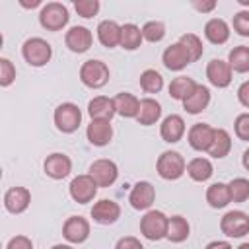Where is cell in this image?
<instances>
[{
  "mask_svg": "<svg viewBox=\"0 0 249 249\" xmlns=\"http://www.w3.org/2000/svg\"><path fill=\"white\" fill-rule=\"evenodd\" d=\"M21 54L29 66H45L53 56V47L41 37H31L21 45Z\"/></svg>",
  "mask_w": 249,
  "mask_h": 249,
  "instance_id": "obj_1",
  "label": "cell"
},
{
  "mask_svg": "<svg viewBox=\"0 0 249 249\" xmlns=\"http://www.w3.org/2000/svg\"><path fill=\"white\" fill-rule=\"evenodd\" d=\"M156 169H158V175L161 179H167V181H175L179 179L185 171H187V163L183 160V156L179 152H173V150H167L163 152L158 161H156Z\"/></svg>",
  "mask_w": 249,
  "mask_h": 249,
  "instance_id": "obj_2",
  "label": "cell"
},
{
  "mask_svg": "<svg viewBox=\"0 0 249 249\" xmlns=\"http://www.w3.org/2000/svg\"><path fill=\"white\" fill-rule=\"evenodd\" d=\"M169 218L160 210H148L140 220V231L150 241H160L167 235Z\"/></svg>",
  "mask_w": 249,
  "mask_h": 249,
  "instance_id": "obj_3",
  "label": "cell"
},
{
  "mask_svg": "<svg viewBox=\"0 0 249 249\" xmlns=\"http://www.w3.org/2000/svg\"><path fill=\"white\" fill-rule=\"evenodd\" d=\"M68 19V8L60 2H49L39 12V23L49 31H60L62 27H66Z\"/></svg>",
  "mask_w": 249,
  "mask_h": 249,
  "instance_id": "obj_4",
  "label": "cell"
},
{
  "mask_svg": "<svg viewBox=\"0 0 249 249\" xmlns=\"http://www.w3.org/2000/svg\"><path fill=\"white\" fill-rule=\"evenodd\" d=\"M80 80L84 86L91 89H99L109 82V68L101 60H95V58L86 60L80 68Z\"/></svg>",
  "mask_w": 249,
  "mask_h": 249,
  "instance_id": "obj_5",
  "label": "cell"
},
{
  "mask_svg": "<svg viewBox=\"0 0 249 249\" xmlns=\"http://www.w3.org/2000/svg\"><path fill=\"white\" fill-rule=\"evenodd\" d=\"M53 119H54V124H56V128L60 132L70 134V132L78 130V126L82 123V111H80V107L76 103L66 101V103H60L54 109Z\"/></svg>",
  "mask_w": 249,
  "mask_h": 249,
  "instance_id": "obj_6",
  "label": "cell"
},
{
  "mask_svg": "<svg viewBox=\"0 0 249 249\" xmlns=\"http://www.w3.org/2000/svg\"><path fill=\"white\" fill-rule=\"evenodd\" d=\"M220 230L228 237H243L249 233V214L243 210H230L220 220Z\"/></svg>",
  "mask_w": 249,
  "mask_h": 249,
  "instance_id": "obj_7",
  "label": "cell"
},
{
  "mask_svg": "<svg viewBox=\"0 0 249 249\" xmlns=\"http://www.w3.org/2000/svg\"><path fill=\"white\" fill-rule=\"evenodd\" d=\"M68 191H70V196H72L78 204H88V202H91V200L95 198V195H97V183L91 179L89 173H88V175H78V177H74V179L70 181Z\"/></svg>",
  "mask_w": 249,
  "mask_h": 249,
  "instance_id": "obj_8",
  "label": "cell"
},
{
  "mask_svg": "<svg viewBox=\"0 0 249 249\" xmlns=\"http://www.w3.org/2000/svg\"><path fill=\"white\" fill-rule=\"evenodd\" d=\"M89 175L97 183V187H111L119 177V167L115 161L101 158L89 165Z\"/></svg>",
  "mask_w": 249,
  "mask_h": 249,
  "instance_id": "obj_9",
  "label": "cell"
},
{
  "mask_svg": "<svg viewBox=\"0 0 249 249\" xmlns=\"http://www.w3.org/2000/svg\"><path fill=\"white\" fill-rule=\"evenodd\" d=\"M154 198H156V189L150 181H138L128 195V202L134 210H148L154 204Z\"/></svg>",
  "mask_w": 249,
  "mask_h": 249,
  "instance_id": "obj_10",
  "label": "cell"
},
{
  "mask_svg": "<svg viewBox=\"0 0 249 249\" xmlns=\"http://www.w3.org/2000/svg\"><path fill=\"white\" fill-rule=\"evenodd\" d=\"M161 60H163V66L167 70H173V72H179L183 70L185 66H189L193 60H191V54L187 53V49L177 41L173 45H169L163 54H161Z\"/></svg>",
  "mask_w": 249,
  "mask_h": 249,
  "instance_id": "obj_11",
  "label": "cell"
},
{
  "mask_svg": "<svg viewBox=\"0 0 249 249\" xmlns=\"http://www.w3.org/2000/svg\"><path fill=\"white\" fill-rule=\"evenodd\" d=\"M64 43H66V47H68L72 53H86V51L91 47V43H93V35H91V31H89L88 27H84V25H74V27H70V29L66 31Z\"/></svg>",
  "mask_w": 249,
  "mask_h": 249,
  "instance_id": "obj_12",
  "label": "cell"
},
{
  "mask_svg": "<svg viewBox=\"0 0 249 249\" xmlns=\"http://www.w3.org/2000/svg\"><path fill=\"white\" fill-rule=\"evenodd\" d=\"M43 169L51 179H64L72 171V160L66 154L53 152L51 156H47V160L43 163Z\"/></svg>",
  "mask_w": 249,
  "mask_h": 249,
  "instance_id": "obj_13",
  "label": "cell"
},
{
  "mask_svg": "<svg viewBox=\"0 0 249 249\" xmlns=\"http://www.w3.org/2000/svg\"><path fill=\"white\" fill-rule=\"evenodd\" d=\"M62 235L70 243H84L89 237V222L82 216H70L62 226Z\"/></svg>",
  "mask_w": 249,
  "mask_h": 249,
  "instance_id": "obj_14",
  "label": "cell"
},
{
  "mask_svg": "<svg viewBox=\"0 0 249 249\" xmlns=\"http://www.w3.org/2000/svg\"><path fill=\"white\" fill-rule=\"evenodd\" d=\"M121 216V206L115 202V200H109V198H101L97 200L93 206H91V218L93 222L97 224H115Z\"/></svg>",
  "mask_w": 249,
  "mask_h": 249,
  "instance_id": "obj_15",
  "label": "cell"
},
{
  "mask_svg": "<svg viewBox=\"0 0 249 249\" xmlns=\"http://www.w3.org/2000/svg\"><path fill=\"white\" fill-rule=\"evenodd\" d=\"M189 144L196 152H208L212 138H214V128L206 123H196L189 128Z\"/></svg>",
  "mask_w": 249,
  "mask_h": 249,
  "instance_id": "obj_16",
  "label": "cell"
},
{
  "mask_svg": "<svg viewBox=\"0 0 249 249\" xmlns=\"http://www.w3.org/2000/svg\"><path fill=\"white\" fill-rule=\"evenodd\" d=\"M206 78L214 88H228L231 82V68L226 60L212 58L206 66Z\"/></svg>",
  "mask_w": 249,
  "mask_h": 249,
  "instance_id": "obj_17",
  "label": "cell"
},
{
  "mask_svg": "<svg viewBox=\"0 0 249 249\" xmlns=\"http://www.w3.org/2000/svg\"><path fill=\"white\" fill-rule=\"evenodd\" d=\"M31 202V193L25 187H12L4 195V206L12 214H21L27 210Z\"/></svg>",
  "mask_w": 249,
  "mask_h": 249,
  "instance_id": "obj_18",
  "label": "cell"
},
{
  "mask_svg": "<svg viewBox=\"0 0 249 249\" xmlns=\"http://www.w3.org/2000/svg\"><path fill=\"white\" fill-rule=\"evenodd\" d=\"M88 115L91 121H111L113 115H117L115 101L105 95H97L88 103Z\"/></svg>",
  "mask_w": 249,
  "mask_h": 249,
  "instance_id": "obj_19",
  "label": "cell"
},
{
  "mask_svg": "<svg viewBox=\"0 0 249 249\" xmlns=\"http://www.w3.org/2000/svg\"><path fill=\"white\" fill-rule=\"evenodd\" d=\"M187 126H185V121L181 115H167L163 121H161V126H160V134L165 142L169 144H175L183 138Z\"/></svg>",
  "mask_w": 249,
  "mask_h": 249,
  "instance_id": "obj_20",
  "label": "cell"
},
{
  "mask_svg": "<svg viewBox=\"0 0 249 249\" xmlns=\"http://www.w3.org/2000/svg\"><path fill=\"white\" fill-rule=\"evenodd\" d=\"M86 136L93 146H107L113 138L111 121H91L86 128Z\"/></svg>",
  "mask_w": 249,
  "mask_h": 249,
  "instance_id": "obj_21",
  "label": "cell"
},
{
  "mask_svg": "<svg viewBox=\"0 0 249 249\" xmlns=\"http://www.w3.org/2000/svg\"><path fill=\"white\" fill-rule=\"evenodd\" d=\"M208 103H210V89L202 84H196L195 91L187 99H183V109L191 115H198L208 107Z\"/></svg>",
  "mask_w": 249,
  "mask_h": 249,
  "instance_id": "obj_22",
  "label": "cell"
},
{
  "mask_svg": "<svg viewBox=\"0 0 249 249\" xmlns=\"http://www.w3.org/2000/svg\"><path fill=\"white\" fill-rule=\"evenodd\" d=\"M97 39L103 47L113 49L117 45H121V25L113 19H103L97 25Z\"/></svg>",
  "mask_w": 249,
  "mask_h": 249,
  "instance_id": "obj_23",
  "label": "cell"
},
{
  "mask_svg": "<svg viewBox=\"0 0 249 249\" xmlns=\"http://www.w3.org/2000/svg\"><path fill=\"white\" fill-rule=\"evenodd\" d=\"M115 101V109H117V115L121 117H126V119H136L138 117V111H140V99L128 91H121L113 97Z\"/></svg>",
  "mask_w": 249,
  "mask_h": 249,
  "instance_id": "obj_24",
  "label": "cell"
},
{
  "mask_svg": "<svg viewBox=\"0 0 249 249\" xmlns=\"http://www.w3.org/2000/svg\"><path fill=\"white\" fill-rule=\"evenodd\" d=\"M204 37L214 45H224L230 39V25L222 18H212L204 25Z\"/></svg>",
  "mask_w": 249,
  "mask_h": 249,
  "instance_id": "obj_25",
  "label": "cell"
},
{
  "mask_svg": "<svg viewBox=\"0 0 249 249\" xmlns=\"http://www.w3.org/2000/svg\"><path fill=\"white\" fill-rule=\"evenodd\" d=\"M160 117H161V105L156 99H152V97L140 99V111H138V117H136L138 124H142V126L156 124L160 121Z\"/></svg>",
  "mask_w": 249,
  "mask_h": 249,
  "instance_id": "obj_26",
  "label": "cell"
},
{
  "mask_svg": "<svg viewBox=\"0 0 249 249\" xmlns=\"http://www.w3.org/2000/svg\"><path fill=\"white\" fill-rule=\"evenodd\" d=\"M231 150V136L226 128H214V138H212V144L208 148V156L216 158V160H222L230 154Z\"/></svg>",
  "mask_w": 249,
  "mask_h": 249,
  "instance_id": "obj_27",
  "label": "cell"
},
{
  "mask_svg": "<svg viewBox=\"0 0 249 249\" xmlns=\"http://www.w3.org/2000/svg\"><path fill=\"white\" fill-rule=\"evenodd\" d=\"M187 173H189V177L193 181L202 183V181H208L212 177L214 167H212V161L210 160H206V158H195V160H191L187 163Z\"/></svg>",
  "mask_w": 249,
  "mask_h": 249,
  "instance_id": "obj_28",
  "label": "cell"
},
{
  "mask_svg": "<svg viewBox=\"0 0 249 249\" xmlns=\"http://www.w3.org/2000/svg\"><path fill=\"white\" fill-rule=\"evenodd\" d=\"M206 202L212 208H224V206H228L231 202L228 183H212L208 187V191H206Z\"/></svg>",
  "mask_w": 249,
  "mask_h": 249,
  "instance_id": "obj_29",
  "label": "cell"
},
{
  "mask_svg": "<svg viewBox=\"0 0 249 249\" xmlns=\"http://www.w3.org/2000/svg\"><path fill=\"white\" fill-rule=\"evenodd\" d=\"M189 231H191V226L183 216H171L167 222V235L165 237L171 243H181L189 237Z\"/></svg>",
  "mask_w": 249,
  "mask_h": 249,
  "instance_id": "obj_30",
  "label": "cell"
},
{
  "mask_svg": "<svg viewBox=\"0 0 249 249\" xmlns=\"http://www.w3.org/2000/svg\"><path fill=\"white\" fill-rule=\"evenodd\" d=\"M142 29L134 23L121 25V47L124 51H136L142 45Z\"/></svg>",
  "mask_w": 249,
  "mask_h": 249,
  "instance_id": "obj_31",
  "label": "cell"
},
{
  "mask_svg": "<svg viewBox=\"0 0 249 249\" xmlns=\"http://www.w3.org/2000/svg\"><path fill=\"white\" fill-rule=\"evenodd\" d=\"M195 88H196V82L193 78H189V76H177L169 84V95L173 99H177V101H183V99H187L195 91Z\"/></svg>",
  "mask_w": 249,
  "mask_h": 249,
  "instance_id": "obj_32",
  "label": "cell"
},
{
  "mask_svg": "<svg viewBox=\"0 0 249 249\" xmlns=\"http://www.w3.org/2000/svg\"><path fill=\"white\" fill-rule=\"evenodd\" d=\"M228 64L233 72H249V47L245 45H239V47H233L228 54Z\"/></svg>",
  "mask_w": 249,
  "mask_h": 249,
  "instance_id": "obj_33",
  "label": "cell"
},
{
  "mask_svg": "<svg viewBox=\"0 0 249 249\" xmlns=\"http://www.w3.org/2000/svg\"><path fill=\"white\" fill-rule=\"evenodd\" d=\"M140 88H142L146 93H158V91H161V88H163V78H161V74L156 72V70H152V68L144 70V72L140 74Z\"/></svg>",
  "mask_w": 249,
  "mask_h": 249,
  "instance_id": "obj_34",
  "label": "cell"
},
{
  "mask_svg": "<svg viewBox=\"0 0 249 249\" xmlns=\"http://www.w3.org/2000/svg\"><path fill=\"white\" fill-rule=\"evenodd\" d=\"M179 43L187 49V53L191 54V60H193V62H196V60L202 56V53H204L202 41H200L198 35H195V33H185V35H181V37H179Z\"/></svg>",
  "mask_w": 249,
  "mask_h": 249,
  "instance_id": "obj_35",
  "label": "cell"
},
{
  "mask_svg": "<svg viewBox=\"0 0 249 249\" xmlns=\"http://www.w3.org/2000/svg\"><path fill=\"white\" fill-rule=\"evenodd\" d=\"M230 187V196L233 202H245L249 198V181L245 177H235L228 183Z\"/></svg>",
  "mask_w": 249,
  "mask_h": 249,
  "instance_id": "obj_36",
  "label": "cell"
},
{
  "mask_svg": "<svg viewBox=\"0 0 249 249\" xmlns=\"http://www.w3.org/2000/svg\"><path fill=\"white\" fill-rule=\"evenodd\" d=\"M142 37L150 43H160L163 37H165V25L161 21H146L144 27H142Z\"/></svg>",
  "mask_w": 249,
  "mask_h": 249,
  "instance_id": "obj_37",
  "label": "cell"
},
{
  "mask_svg": "<svg viewBox=\"0 0 249 249\" xmlns=\"http://www.w3.org/2000/svg\"><path fill=\"white\" fill-rule=\"evenodd\" d=\"M74 8L78 12V16L82 18H93L99 12V2L97 0H76Z\"/></svg>",
  "mask_w": 249,
  "mask_h": 249,
  "instance_id": "obj_38",
  "label": "cell"
},
{
  "mask_svg": "<svg viewBox=\"0 0 249 249\" xmlns=\"http://www.w3.org/2000/svg\"><path fill=\"white\" fill-rule=\"evenodd\" d=\"M16 80V66L8 58H0V86L8 88Z\"/></svg>",
  "mask_w": 249,
  "mask_h": 249,
  "instance_id": "obj_39",
  "label": "cell"
},
{
  "mask_svg": "<svg viewBox=\"0 0 249 249\" xmlns=\"http://www.w3.org/2000/svg\"><path fill=\"white\" fill-rule=\"evenodd\" d=\"M233 29L241 37H249V10H241L233 16Z\"/></svg>",
  "mask_w": 249,
  "mask_h": 249,
  "instance_id": "obj_40",
  "label": "cell"
},
{
  "mask_svg": "<svg viewBox=\"0 0 249 249\" xmlns=\"http://www.w3.org/2000/svg\"><path fill=\"white\" fill-rule=\"evenodd\" d=\"M233 128H235V134H237L239 140H247L249 142V113L237 115V119L233 123Z\"/></svg>",
  "mask_w": 249,
  "mask_h": 249,
  "instance_id": "obj_41",
  "label": "cell"
},
{
  "mask_svg": "<svg viewBox=\"0 0 249 249\" xmlns=\"http://www.w3.org/2000/svg\"><path fill=\"white\" fill-rule=\"evenodd\" d=\"M6 249H33V241L27 235H14L8 241Z\"/></svg>",
  "mask_w": 249,
  "mask_h": 249,
  "instance_id": "obj_42",
  "label": "cell"
},
{
  "mask_svg": "<svg viewBox=\"0 0 249 249\" xmlns=\"http://www.w3.org/2000/svg\"><path fill=\"white\" fill-rule=\"evenodd\" d=\"M115 249H144V245H142V243H140L136 237L126 235V237H121V239L117 241Z\"/></svg>",
  "mask_w": 249,
  "mask_h": 249,
  "instance_id": "obj_43",
  "label": "cell"
},
{
  "mask_svg": "<svg viewBox=\"0 0 249 249\" xmlns=\"http://www.w3.org/2000/svg\"><path fill=\"white\" fill-rule=\"evenodd\" d=\"M237 99H239V103H241L243 107L249 109V80L243 82V84L237 88Z\"/></svg>",
  "mask_w": 249,
  "mask_h": 249,
  "instance_id": "obj_44",
  "label": "cell"
},
{
  "mask_svg": "<svg viewBox=\"0 0 249 249\" xmlns=\"http://www.w3.org/2000/svg\"><path fill=\"white\" fill-rule=\"evenodd\" d=\"M193 8L195 10H198V12H202V14H206V12H212L214 8H216V0H208V2H200V0H193Z\"/></svg>",
  "mask_w": 249,
  "mask_h": 249,
  "instance_id": "obj_45",
  "label": "cell"
},
{
  "mask_svg": "<svg viewBox=\"0 0 249 249\" xmlns=\"http://www.w3.org/2000/svg\"><path fill=\"white\" fill-rule=\"evenodd\" d=\"M204 249H233V247L228 241H210Z\"/></svg>",
  "mask_w": 249,
  "mask_h": 249,
  "instance_id": "obj_46",
  "label": "cell"
},
{
  "mask_svg": "<svg viewBox=\"0 0 249 249\" xmlns=\"http://www.w3.org/2000/svg\"><path fill=\"white\" fill-rule=\"evenodd\" d=\"M19 4H21L23 8H35V6H39V4H41V0H31V2H25V0H19Z\"/></svg>",
  "mask_w": 249,
  "mask_h": 249,
  "instance_id": "obj_47",
  "label": "cell"
},
{
  "mask_svg": "<svg viewBox=\"0 0 249 249\" xmlns=\"http://www.w3.org/2000/svg\"><path fill=\"white\" fill-rule=\"evenodd\" d=\"M241 163H243V167L249 171V148L243 152V158H241Z\"/></svg>",
  "mask_w": 249,
  "mask_h": 249,
  "instance_id": "obj_48",
  "label": "cell"
},
{
  "mask_svg": "<svg viewBox=\"0 0 249 249\" xmlns=\"http://www.w3.org/2000/svg\"><path fill=\"white\" fill-rule=\"evenodd\" d=\"M51 249H74L72 245H64V243H56V245H53Z\"/></svg>",
  "mask_w": 249,
  "mask_h": 249,
  "instance_id": "obj_49",
  "label": "cell"
},
{
  "mask_svg": "<svg viewBox=\"0 0 249 249\" xmlns=\"http://www.w3.org/2000/svg\"><path fill=\"white\" fill-rule=\"evenodd\" d=\"M241 6H249V0H237Z\"/></svg>",
  "mask_w": 249,
  "mask_h": 249,
  "instance_id": "obj_50",
  "label": "cell"
},
{
  "mask_svg": "<svg viewBox=\"0 0 249 249\" xmlns=\"http://www.w3.org/2000/svg\"><path fill=\"white\" fill-rule=\"evenodd\" d=\"M237 249H249V243H241Z\"/></svg>",
  "mask_w": 249,
  "mask_h": 249,
  "instance_id": "obj_51",
  "label": "cell"
}]
</instances>
